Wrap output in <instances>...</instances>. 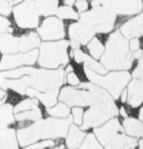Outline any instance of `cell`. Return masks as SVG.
<instances>
[{
    "mask_svg": "<svg viewBox=\"0 0 143 149\" xmlns=\"http://www.w3.org/2000/svg\"><path fill=\"white\" fill-rule=\"evenodd\" d=\"M72 122L71 116L66 118H48L38 120L30 126L17 132V139L22 147L44 139L65 137Z\"/></svg>",
    "mask_w": 143,
    "mask_h": 149,
    "instance_id": "obj_1",
    "label": "cell"
},
{
    "mask_svg": "<svg viewBox=\"0 0 143 149\" xmlns=\"http://www.w3.org/2000/svg\"><path fill=\"white\" fill-rule=\"evenodd\" d=\"M133 58L129 43L118 31L108 38L106 47L101 58V63L106 69H128L132 67Z\"/></svg>",
    "mask_w": 143,
    "mask_h": 149,
    "instance_id": "obj_2",
    "label": "cell"
},
{
    "mask_svg": "<svg viewBox=\"0 0 143 149\" xmlns=\"http://www.w3.org/2000/svg\"><path fill=\"white\" fill-rule=\"evenodd\" d=\"M84 73L91 82L109 92L110 95L116 100L120 98V94L131 80L130 74L126 72H111L108 75L101 76L84 67Z\"/></svg>",
    "mask_w": 143,
    "mask_h": 149,
    "instance_id": "obj_3",
    "label": "cell"
},
{
    "mask_svg": "<svg viewBox=\"0 0 143 149\" xmlns=\"http://www.w3.org/2000/svg\"><path fill=\"white\" fill-rule=\"evenodd\" d=\"M118 113L117 107L113 98L94 104L84 112L81 129L87 130L90 128L99 127Z\"/></svg>",
    "mask_w": 143,
    "mask_h": 149,
    "instance_id": "obj_4",
    "label": "cell"
},
{
    "mask_svg": "<svg viewBox=\"0 0 143 149\" xmlns=\"http://www.w3.org/2000/svg\"><path fill=\"white\" fill-rule=\"evenodd\" d=\"M69 42L60 41L44 43L41 46L39 65L44 68H58L68 62L67 53Z\"/></svg>",
    "mask_w": 143,
    "mask_h": 149,
    "instance_id": "obj_5",
    "label": "cell"
},
{
    "mask_svg": "<svg viewBox=\"0 0 143 149\" xmlns=\"http://www.w3.org/2000/svg\"><path fill=\"white\" fill-rule=\"evenodd\" d=\"M27 76L30 88L40 92L59 91L64 81V72L61 69L46 70L32 68Z\"/></svg>",
    "mask_w": 143,
    "mask_h": 149,
    "instance_id": "obj_6",
    "label": "cell"
},
{
    "mask_svg": "<svg viewBox=\"0 0 143 149\" xmlns=\"http://www.w3.org/2000/svg\"><path fill=\"white\" fill-rule=\"evenodd\" d=\"M115 15L103 6H99L81 14L80 22L94 32L107 33L113 28Z\"/></svg>",
    "mask_w": 143,
    "mask_h": 149,
    "instance_id": "obj_7",
    "label": "cell"
},
{
    "mask_svg": "<svg viewBox=\"0 0 143 149\" xmlns=\"http://www.w3.org/2000/svg\"><path fill=\"white\" fill-rule=\"evenodd\" d=\"M15 20L22 28H34L39 25V12L35 4L27 0L13 8Z\"/></svg>",
    "mask_w": 143,
    "mask_h": 149,
    "instance_id": "obj_8",
    "label": "cell"
},
{
    "mask_svg": "<svg viewBox=\"0 0 143 149\" xmlns=\"http://www.w3.org/2000/svg\"><path fill=\"white\" fill-rule=\"evenodd\" d=\"M104 8L115 14L133 15L142 10L143 4L140 0H99Z\"/></svg>",
    "mask_w": 143,
    "mask_h": 149,
    "instance_id": "obj_9",
    "label": "cell"
},
{
    "mask_svg": "<svg viewBox=\"0 0 143 149\" xmlns=\"http://www.w3.org/2000/svg\"><path fill=\"white\" fill-rule=\"evenodd\" d=\"M122 132L124 130L119 119L113 118L105 123L103 125L94 128V134L101 145L106 147Z\"/></svg>",
    "mask_w": 143,
    "mask_h": 149,
    "instance_id": "obj_10",
    "label": "cell"
},
{
    "mask_svg": "<svg viewBox=\"0 0 143 149\" xmlns=\"http://www.w3.org/2000/svg\"><path fill=\"white\" fill-rule=\"evenodd\" d=\"M38 32L44 40H56L65 36L62 22L56 18H48L38 29Z\"/></svg>",
    "mask_w": 143,
    "mask_h": 149,
    "instance_id": "obj_11",
    "label": "cell"
},
{
    "mask_svg": "<svg viewBox=\"0 0 143 149\" xmlns=\"http://www.w3.org/2000/svg\"><path fill=\"white\" fill-rule=\"evenodd\" d=\"M127 102L129 106L137 108L143 104V79H135L128 83Z\"/></svg>",
    "mask_w": 143,
    "mask_h": 149,
    "instance_id": "obj_12",
    "label": "cell"
},
{
    "mask_svg": "<svg viewBox=\"0 0 143 149\" xmlns=\"http://www.w3.org/2000/svg\"><path fill=\"white\" fill-rule=\"evenodd\" d=\"M95 32L81 22L73 23L69 27V36L71 40L80 44H86L94 36Z\"/></svg>",
    "mask_w": 143,
    "mask_h": 149,
    "instance_id": "obj_13",
    "label": "cell"
},
{
    "mask_svg": "<svg viewBox=\"0 0 143 149\" xmlns=\"http://www.w3.org/2000/svg\"><path fill=\"white\" fill-rule=\"evenodd\" d=\"M25 95L30 97L36 98L44 107L50 108L57 104L59 91L50 92H40L32 88H28L25 91Z\"/></svg>",
    "mask_w": 143,
    "mask_h": 149,
    "instance_id": "obj_14",
    "label": "cell"
},
{
    "mask_svg": "<svg viewBox=\"0 0 143 149\" xmlns=\"http://www.w3.org/2000/svg\"><path fill=\"white\" fill-rule=\"evenodd\" d=\"M121 32L126 38L143 36V13L126 22L121 27Z\"/></svg>",
    "mask_w": 143,
    "mask_h": 149,
    "instance_id": "obj_15",
    "label": "cell"
},
{
    "mask_svg": "<svg viewBox=\"0 0 143 149\" xmlns=\"http://www.w3.org/2000/svg\"><path fill=\"white\" fill-rule=\"evenodd\" d=\"M73 56L77 63L83 62L84 67L94 71V72L97 73V74H106L107 73V69L101 64L96 62L95 60L84 53L80 50L75 49L73 51Z\"/></svg>",
    "mask_w": 143,
    "mask_h": 149,
    "instance_id": "obj_16",
    "label": "cell"
},
{
    "mask_svg": "<svg viewBox=\"0 0 143 149\" xmlns=\"http://www.w3.org/2000/svg\"><path fill=\"white\" fill-rule=\"evenodd\" d=\"M22 65H27L26 53L5 54L0 60V72L16 68Z\"/></svg>",
    "mask_w": 143,
    "mask_h": 149,
    "instance_id": "obj_17",
    "label": "cell"
},
{
    "mask_svg": "<svg viewBox=\"0 0 143 149\" xmlns=\"http://www.w3.org/2000/svg\"><path fill=\"white\" fill-rule=\"evenodd\" d=\"M85 132L76 125H70L66 134V144L69 149H76L80 146L85 137Z\"/></svg>",
    "mask_w": 143,
    "mask_h": 149,
    "instance_id": "obj_18",
    "label": "cell"
},
{
    "mask_svg": "<svg viewBox=\"0 0 143 149\" xmlns=\"http://www.w3.org/2000/svg\"><path fill=\"white\" fill-rule=\"evenodd\" d=\"M20 39L6 33H0V52L4 54H13L20 51Z\"/></svg>",
    "mask_w": 143,
    "mask_h": 149,
    "instance_id": "obj_19",
    "label": "cell"
},
{
    "mask_svg": "<svg viewBox=\"0 0 143 149\" xmlns=\"http://www.w3.org/2000/svg\"><path fill=\"white\" fill-rule=\"evenodd\" d=\"M0 149H18V141L13 128L0 130Z\"/></svg>",
    "mask_w": 143,
    "mask_h": 149,
    "instance_id": "obj_20",
    "label": "cell"
},
{
    "mask_svg": "<svg viewBox=\"0 0 143 149\" xmlns=\"http://www.w3.org/2000/svg\"><path fill=\"white\" fill-rule=\"evenodd\" d=\"M123 130L131 137H143V123L135 118H126L122 122Z\"/></svg>",
    "mask_w": 143,
    "mask_h": 149,
    "instance_id": "obj_21",
    "label": "cell"
},
{
    "mask_svg": "<svg viewBox=\"0 0 143 149\" xmlns=\"http://www.w3.org/2000/svg\"><path fill=\"white\" fill-rule=\"evenodd\" d=\"M15 120L13 106L6 103L0 105V130L10 127Z\"/></svg>",
    "mask_w": 143,
    "mask_h": 149,
    "instance_id": "obj_22",
    "label": "cell"
},
{
    "mask_svg": "<svg viewBox=\"0 0 143 149\" xmlns=\"http://www.w3.org/2000/svg\"><path fill=\"white\" fill-rule=\"evenodd\" d=\"M40 44V39L36 33L31 32L22 36L19 40V48L21 52H27L37 47Z\"/></svg>",
    "mask_w": 143,
    "mask_h": 149,
    "instance_id": "obj_23",
    "label": "cell"
},
{
    "mask_svg": "<svg viewBox=\"0 0 143 149\" xmlns=\"http://www.w3.org/2000/svg\"><path fill=\"white\" fill-rule=\"evenodd\" d=\"M42 117L43 110L39 106L29 111L15 113V118L17 121H26L32 123L38 120H40Z\"/></svg>",
    "mask_w": 143,
    "mask_h": 149,
    "instance_id": "obj_24",
    "label": "cell"
},
{
    "mask_svg": "<svg viewBox=\"0 0 143 149\" xmlns=\"http://www.w3.org/2000/svg\"><path fill=\"white\" fill-rule=\"evenodd\" d=\"M57 5L58 0H37L35 4L39 13L46 16L56 13Z\"/></svg>",
    "mask_w": 143,
    "mask_h": 149,
    "instance_id": "obj_25",
    "label": "cell"
},
{
    "mask_svg": "<svg viewBox=\"0 0 143 149\" xmlns=\"http://www.w3.org/2000/svg\"><path fill=\"white\" fill-rule=\"evenodd\" d=\"M47 113L53 118H66L70 116V110L68 106L61 102L47 109Z\"/></svg>",
    "mask_w": 143,
    "mask_h": 149,
    "instance_id": "obj_26",
    "label": "cell"
},
{
    "mask_svg": "<svg viewBox=\"0 0 143 149\" xmlns=\"http://www.w3.org/2000/svg\"><path fill=\"white\" fill-rule=\"evenodd\" d=\"M39 103L40 102L36 98L30 97L22 100L14 107L13 113L15 114L20 113V112L26 111H29L39 106Z\"/></svg>",
    "mask_w": 143,
    "mask_h": 149,
    "instance_id": "obj_27",
    "label": "cell"
},
{
    "mask_svg": "<svg viewBox=\"0 0 143 149\" xmlns=\"http://www.w3.org/2000/svg\"><path fill=\"white\" fill-rule=\"evenodd\" d=\"M81 149H104L94 133H89L80 145Z\"/></svg>",
    "mask_w": 143,
    "mask_h": 149,
    "instance_id": "obj_28",
    "label": "cell"
},
{
    "mask_svg": "<svg viewBox=\"0 0 143 149\" xmlns=\"http://www.w3.org/2000/svg\"><path fill=\"white\" fill-rule=\"evenodd\" d=\"M87 48L92 56L96 59H99L105 50L102 43L96 38L93 39L92 41L87 45Z\"/></svg>",
    "mask_w": 143,
    "mask_h": 149,
    "instance_id": "obj_29",
    "label": "cell"
},
{
    "mask_svg": "<svg viewBox=\"0 0 143 149\" xmlns=\"http://www.w3.org/2000/svg\"><path fill=\"white\" fill-rule=\"evenodd\" d=\"M57 15L61 19H77L78 15L72 8L69 6H61L56 11Z\"/></svg>",
    "mask_w": 143,
    "mask_h": 149,
    "instance_id": "obj_30",
    "label": "cell"
},
{
    "mask_svg": "<svg viewBox=\"0 0 143 149\" xmlns=\"http://www.w3.org/2000/svg\"><path fill=\"white\" fill-rule=\"evenodd\" d=\"M55 144L56 142L53 139H44L25 146L22 149H48L53 147Z\"/></svg>",
    "mask_w": 143,
    "mask_h": 149,
    "instance_id": "obj_31",
    "label": "cell"
},
{
    "mask_svg": "<svg viewBox=\"0 0 143 149\" xmlns=\"http://www.w3.org/2000/svg\"><path fill=\"white\" fill-rule=\"evenodd\" d=\"M84 109L81 107H73L71 110V116L72 121L76 125H81L83 122L84 116Z\"/></svg>",
    "mask_w": 143,
    "mask_h": 149,
    "instance_id": "obj_32",
    "label": "cell"
},
{
    "mask_svg": "<svg viewBox=\"0 0 143 149\" xmlns=\"http://www.w3.org/2000/svg\"><path fill=\"white\" fill-rule=\"evenodd\" d=\"M13 29L11 27V22L6 18L0 15V33L11 32Z\"/></svg>",
    "mask_w": 143,
    "mask_h": 149,
    "instance_id": "obj_33",
    "label": "cell"
},
{
    "mask_svg": "<svg viewBox=\"0 0 143 149\" xmlns=\"http://www.w3.org/2000/svg\"><path fill=\"white\" fill-rule=\"evenodd\" d=\"M66 81L68 82V84L70 85L71 86H79L80 84V79L76 74L75 73L70 72H68L66 75Z\"/></svg>",
    "mask_w": 143,
    "mask_h": 149,
    "instance_id": "obj_34",
    "label": "cell"
},
{
    "mask_svg": "<svg viewBox=\"0 0 143 149\" xmlns=\"http://www.w3.org/2000/svg\"><path fill=\"white\" fill-rule=\"evenodd\" d=\"M11 11V4L6 0H0V13L8 15Z\"/></svg>",
    "mask_w": 143,
    "mask_h": 149,
    "instance_id": "obj_35",
    "label": "cell"
},
{
    "mask_svg": "<svg viewBox=\"0 0 143 149\" xmlns=\"http://www.w3.org/2000/svg\"><path fill=\"white\" fill-rule=\"evenodd\" d=\"M75 6L80 12L84 11L88 8V3L86 0H77L75 3Z\"/></svg>",
    "mask_w": 143,
    "mask_h": 149,
    "instance_id": "obj_36",
    "label": "cell"
},
{
    "mask_svg": "<svg viewBox=\"0 0 143 149\" xmlns=\"http://www.w3.org/2000/svg\"><path fill=\"white\" fill-rule=\"evenodd\" d=\"M140 46V41L137 38H133L129 43V49L133 52L138 50Z\"/></svg>",
    "mask_w": 143,
    "mask_h": 149,
    "instance_id": "obj_37",
    "label": "cell"
},
{
    "mask_svg": "<svg viewBox=\"0 0 143 149\" xmlns=\"http://www.w3.org/2000/svg\"><path fill=\"white\" fill-rule=\"evenodd\" d=\"M143 54V51L142 50H137V51H134L133 53L132 54L133 58H135V59H140L142 57V55Z\"/></svg>",
    "mask_w": 143,
    "mask_h": 149,
    "instance_id": "obj_38",
    "label": "cell"
},
{
    "mask_svg": "<svg viewBox=\"0 0 143 149\" xmlns=\"http://www.w3.org/2000/svg\"><path fill=\"white\" fill-rule=\"evenodd\" d=\"M6 92L1 88H0V105L4 103L5 98H6Z\"/></svg>",
    "mask_w": 143,
    "mask_h": 149,
    "instance_id": "obj_39",
    "label": "cell"
},
{
    "mask_svg": "<svg viewBox=\"0 0 143 149\" xmlns=\"http://www.w3.org/2000/svg\"><path fill=\"white\" fill-rule=\"evenodd\" d=\"M137 116L141 122L143 123V106L139 109L137 113Z\"/></svg>",
    "mask_w": 143,
    "mask_h": 149,
    "instance_id": "obj_40",
    "label": "cell"
},
{
    "mask_svg": "<svg viewBox=\"0 0 143 149\" xmlns=\"http://www.w3.org/2000/svg\"><path fill=\"white\" fill-rule=\"evenodd\" d=\"M92 5L93 8H96L101 6V4H100L99 0H94V1H92Z\"/></svg>",
    "mask_w": 143,
    "mask_h": 149,
    "instance_id": "obj_41",
    "label": "cell"
},
{
    "mask_svg": "<svg viewBox=\"0 0 143 149\" xmlns=\"http://www.w3.org/2000/svg\"><path fill=\"white\" fill-rule=\"evenodd\" d=\"M75 1V0H64V2L65 4L68 5V6H71L74 4Z\"/></svg>",
    "mask_w": 143,
    "mask_h": 149,
    "instance_id": "obj_42",
    "label": "cell"
},
{
    "mask_svg": "<svg viewBox=\"0 0 143 149\" xmlns=\"http://www.w3.org/2000/svg\"><path fill=\"white\" fill-rule=\"evenodd\" d=\"M50 149H64V145L63 143H59V145L57 146L54 147V148H50Z\"/></svg>",
    "mask_w": 143,
    "mask_h": 149,
    "instance_id": "obj_43",
    "label": "cell"
},
{
    "mask_svg": "<svg viewBox=\"0 0 143 149\" xmlns=\"http://www.w3.org/2000/svg\"><path fill=\"white\" fill-rule=\"evenodd\" d=\"M139 149H143V138L139 141Z\"/></svg>",
    "mask_w": 143,
    "mask_h": 149,
    "instance_id": "obj_44",
    "label": "cell"
},
{
    "mask_svg": "<svg viewBox=\"0 0 143 149\" xmlns=\"http://www.w3.org/2000/svg\"><path fill=\"white\" fill-rule=\"evenodd\" d=\"M22 1V0H15L14 3H15V4H18V3L20 2V1Z\"/></svg>",
    "mask_w": 143,
    "mask_h": 149,
    "instance_id": "obj_45",
    "label": "cell"
},
{
    "mask_svg": "<svg viewBox=\"0 0 143 149\" xmlns=\"http://www.w3.org/2000/svg\"><path fill=\"white\" fill-rule=\"evenodd\" d=\"M8 1H11V0H8Z\"/></svg>",
    "mask_w": 143,
    "mask_h": 149,
    "instance_id": "obj_46",
    "label": "cell"
}]
</instances>
